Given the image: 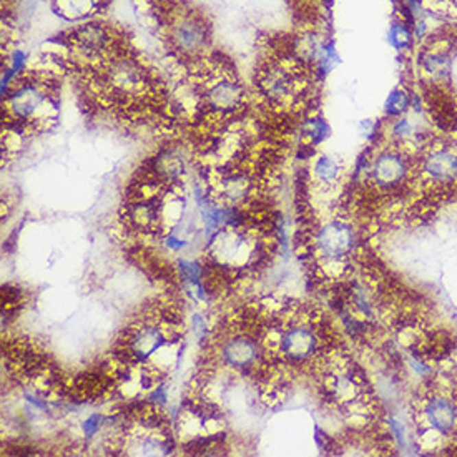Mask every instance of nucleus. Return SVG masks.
Wrapping results in <instances>:
<instances>
[{"mask_svg": "<svg viewBox=\"0 0 457 457\" xmlns=\"http://www.w3.org/2000/svg\"><path fill=\"white\" fill-rule=\"evenodd\" d=\"M173 326L168 319H145L125 334V360L132 362H147L160 353L161 348L173 344Z\"/></svg>", "mask_w": 457, "mask_h": 457, "instance_id": "nucleus-1", "label": "nucleus"}, {"mask_svg": "<svg viewBox=\"0 0 457 457\" xmlns=\"http://www.w3.org/2000/svg\"><path fill=\"white\" fill-rule=\"evenodd\" d=\"M9 110L12 115L23 124H42V121L54 120L55 105L52 104L45 90L37 84H23L10 93Z\"/></svg>", "mask_w": 457, "mask_h": 457, "instance_id": "nucleus-2", "label": "nucleus"}, {"mask_svg": "<svg viewBox=\"0 0 457 457\" xmlns=\"http://www.w3.org/2000/svg\"><path fill=\"white\" fill-rule=\"evenodd\" d=\"M274 348L288 361H306L318 351V334L308 323H291L274 331Z\"/></svg>", "mask_w": 457, "mask_h": 457, "instance_id": "nucleus-3", "label": "nucleus"}, {"mask_svg": "<svg viewBox=\"0 0 457 457\" xmlns=\"http://www.w3.org/2000/svg\"><path fill=\"white\" fill-rule=\"evenodd\" d=\"M210 253L220 266L242 268L255 256V245L239 230H223L216 233Z\"/></svg>", "mask_w": 457, "mask_h": 457, "instance_id": "nucleus-4", "label": "nucleus"}, {"mask_svg": "<svg viewBox=\"0 0 457 457\" xmlns=\"http://www.w3.org/2000/svg\"><path fill=\"white\" fill-rule=\"evenodd\" d=\"M421 417L432 431L451 434L457 429V403L447 396H432L425 399Z\"/></svg>", "mask_w": 457, "mask_h": 457, "instance_id": "nucleus-5", "label": "nucleus"}, {"mask_svg": "<svg viewBox=\"0 0 457 457\" xmlns=\"http://www.w3.org/2000/svg\"><path fill=\"white\" fill-rule=\"evenodd\" d=\"M318 251L331 261L344 258L346 255L351 253L353 248V231L348 224L338 222L328 223L319 230L316 236Z\"/></svg>", "mask_w": 457, "mask_h": 457, "instance_id": "nucleus-6", "label": "nucleus"}, {"mask_svg": "<svg viewBox=\"0 0 457 457\" xmlns=\"http://www.w3.org/2000/svg\"><path fill=\"white\" fill-rule=\"evenodd\" d=\"M408 175V160L399 152H383L371 167V178L379 188H392Z\"/></svg>", "mask_w": 457, "mask_h": 457, "instance_id": "nucleus-7", "label": "nucleus"}, {"mask_svg": "<svg viewBox=\"0 0 457 457\" xmlns=\"http://www.w3.org/2000/svg\"><path fill=\"white\" fill-rule=\"evenodd\" d=\"M423 173L437 183L457 180V152L451 147L432 148L423 160Z\"/></svg>", "mask_w": 457, "mask_h": 457, "instance_id": "nucleus-8", "label": "nucleus"}, {"mask_svg": "<svg viewBox=\"0 0 457 457\" xmlns=\"http://www.w3.org/2000/svg\"><path fill=\"white\" fill-rule=\"evenodd\" d=\"M204 102L211 110L220 113L231 112L238 108L243 102L242 86L230 78H222L216 80L204 93Z\"/></svg>", "mask_w": 457, "mask_h": 457, "instance_id": "nucleus-9", "label": "nucleus"}, {"mask_svg": "<svg viewBox=\"0 0 457 457\" xmlns=\"http://www.w3.org/2000/svg\"><path fill=\"white\" fill-rule=\"evenodd\" d=\"M112 89L118 93H137L143 85L141 70L135 62L120 60L112 65L108 73Z\"/></svg>", "mask_w": 457, "mask_h": 457, "instance_id": "nucleus-10", "label": "nucleus"}, {"mask_svg": "<svg viewBox=\"0 0 457 457\" xmlns=\"http://www.w3.org/2000/svg\"><path fill=\"white\" fill-rule=\"evenodd\" d=\"M72 43L78 52L92 57V55L104 52L105 45L108 43V35L102 25L85 23L72 34Z\"/></svg>", "mask_w": 457, "mask_h": 457, "instance_id": "nucleus-11", "label": "nucleus"}, {"mask_svg": "<svg viewBox=\"0 0 457 457\" xmlns=\"http://www.w3.org/2000/svg\"><path fill=\"white\" fill-rule=\"evenodd\" d=\"M173 38H175L180 50H183V52L187 54H195L204 47L207 30H204V25L202 22L195 21V19H185V21H181L178 25L175 27Z\"/></svg>", "mask_w": 457, "mask_h": 457, "instance_id": "nucleus-12", "label": "nucleus"}, {"mask_svg": "<svg viewBox=\"0 0 457 457\" xmlns=\"http://www.w3.org/2000/svg\"><path fill=\"white\" fill-rule=\"evenodd\" d=\"M259 85H261L265 95L274 102L286 100L294 92V78L286 70L279 69V67H273V69L266 70L263 73L261 80H259Z\"/></svg>", "mask_w": 457, "mask_h": 457, "instance_id": "nucleus-13", "label": "nucleus"}, {"mask_svg": "<svg viewBox=\"0 0 457 457\" xmlns=\"http://www.w3.org/2000/svg\"><path fill=\"white\" fill-rule=\"evenodd\" d=\"M223 360L226 361L231 368H250V366L258 360V348H256V344L250 338H233V340L224 344Z\"/></svg>", "mask_w": 457, "mask_h": 457, "instance_id": "nucleus-14", "label": "nucleus"}, {"mask_svg": "<svg viewBox=\"0 0 457 457\" xmlns=\"http://www.w3.org/2000/svg\"><path fill=\"white\" fill-rule=\"evenodd\" d=\"M452 58L449 52L444 50H432V52L424 54L421 57V69L429 78L436 82H444L451 73Z\"/></svg>", "mask_w": 457, "mask_h": 457, "instance_id": "nucleus-15", "label": "nucleus"}, {"mask_svg": "<svg viewBox=\"0 0 457 457\" xmlns=\"http://www.w3.org/2000/svg\"><path fill=\"white\" fill-rule=\"evenodd\" d=\"M98 9V0H55V10L65 21H82Z\"/></svg>", "mask_w": 457, "mask_h": 457, "instance_id": "nucleus-16", "label": "nucleus"}, {"mask_svg": "<svg viewBox=\"0 0 457 457\" xmlns=\"http://www.w3.org/2000/svg\"><path fill=\"white\" fill-rule=\"evenodd\" d=\"M414 34H412L411 25L408 22L401 21V19H396V21L391 22L388 30V43L394 50H397V52H409L412 45H414Z\"/></svg>", "mask_w": 457, "mask_h": 457, "instance_id": "nucleus-17", "label": "nucleus"}, {"mask_svg": "<svg viewBox=\"0 0 457 457\" xmlns=\"http://www.w3.org/2000/svg\"><path fill=\"white\" fill-rule=\"evenodd\" d=\"M411 102H412L411 93H409L406 89H403V86H397V89H394L388 95V98H386L384 113L391 118L403 117L404 113L411 108Z\"/></svg>", "mask_w": 457, "mask_h": 457, "instance_id": "nucleus-18", "label": "nucleus"}, {"mask_svg": "<svg viewBox=\"0 0 457 457\" xmlns=\"http://www.w3.org/2000/svg\"><path fill=\"white\" fill-rule=\"evenodd\" d=\"M222 190L226 202H239L246 196L248 190H250V183H248L245 175H231L223 181Z\"/></svg>", "mask_w": 457, "mask_h": 457, "instance_id": "nucleus-19", "label": "nucleus"}, {"mask_svg": "<svg viewBox=\"0 0 457 457\" xmlns=\"http://www.w3.org/2000/svg\"><path fill=\"white\" fill-rule=\"evenodd\" d=\"M314 62H316V69L319 75H321V77H326L334 67L340 64V54H338L334 43L333 42L323 43Z\"/></svg>", "mask_w": 457, "mask_h": 457, "instance_id": "nucleus-20", "label": "nucleus"}, {"mask_svg": "<svg viewBox=\"0 0 457 457\" xmlns=\"http://www.w3.org/2000/svg\"><path fill=\"white\" fill-rule=\"evenodd\" d=\"M341 168L340 163L336 160L331 159V156H321L314 163V176L325 185H331L338 180L340 176Z\"/></svg>", "mask_w": 457, "mask_h": 457, "instance_id": "nucleus-21", "label": "nucleus"}, {"mask_svg": "<svg viewBox=\"0 0 457 457\" xmlns=\"http://www.w3.org/2000/svg\"><path fill=\"white\" fill-rule=\"evenodd\" d=\"M329 125L323 118H309L305 125H303V135L311 141V145L323 143L329 137Z\"/></svg>", "mask_w": 457, "mask_h": 457, "instance_id": "nucleus-22", "label": "nucleus"}, {"mask_svg": "<svg viewBox=\"0 0 457 457\" xmlns=\"http://www.w3.org/2000/svg\"><path fill=\"white\" fill-rule=\"evenodd\" d=\"M416 133V127L414 124L411 121V118L408 117H399L392 125V135L396 137L397 140L406 141L409 139H412Z\"/></svg>", "mask_w": 457, "mask_h": 457, "instance_id": "nucleus-23", "label": "nucleus"}, {"mask_svg": "<svg viewBox=\"0 0 457 457\" xmlns=\"http://www.w3.org/2000/svg\"><path fill=\"white\" fill-rule=\"evenodd\" d=\"M360 128H361L362 135H364L366 139H371V137L374 135V132H376V124H374V121H371V120H364V121H361Z\"/></svg>", "mask_w": 457, "mask_h": 457, "instance_id": "nucleus-24", "label": "nucleus"}, {"mask_svg": "<svg viewBox=\"0 0 457 457\" xmlns=\"http://www.w3.org/2000/svg\"><path fill=\"white\" fill-rule=\"evenodd\" d=\"M97 429H98V416H92L89 421H85L84 431L86 436H92Z\"/></svg>", "mask_w": 457, "mask_h": 457, "instance_id": "nucleus-25", "label": "nucleus"}, {"mask_svg": "<svg viewBox=\"0 0 457 457\" xmlns=\"http://www.w3.org/2000/svg\"><path fill=\"white\" fill-rule=\"evenodd\" d=\"M193 329H195L196 336H203L204 334V321L200 316L193 318Z\"/></svg>", "mask_w": 457, "mask_h": 457, "instance_id": "nucleus-26", "label": "nucleus"}, {"mask_svg": "<svg viewBox=\"0 0 457 457\" xmlns=\"http://www.w3.org/2000/svg\"><path fill=\"white\" fill-rule=\"evenodd\" d=\"M432 2H436V3H444V2H451V0H432Z\"/></svg>", "mask_w": 457, "mask_h": 457, "instance_id": "nucleus-27", "label": "nucleus"}]
</instances>
